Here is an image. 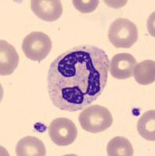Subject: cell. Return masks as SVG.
Masks as SVG:
<instances>
[{
	"label": "cell",
	"instance_id": "4",
	"mask_svg": "<svg viewBox=\"0 0 155 156\" xmlns=\"http://www.w3.org/2000/svg\"><path fill=\"white\" fill-rule=\"evenodd\" d=\"M53 47L50 37L41 31H34L28 34L22 43V50L28 59L41 62L46 58Z\"/></svg>",
	"mask_w": 155,
	"mask_h": 156
},
{
	"label": "cell",
	"instance_id": "1",
	"mask_svg": "<svg viewBox=\"0 0 155 156\" xmlns=\"http://www.w3.org/2000/svg\"><path fill=\"white\" fill-rule=\"evenodd\" d=\"M110 61L105 51L91 44L75 46L50 64L47 89L54 106L78 112L96 101L108 79Z\"/></svg>",
	"mask_w": 155,
	"mask_h": 156
},
{
	"label": "cell",
	"instance_id": "12",
	"mask_svg": "<svg viewBox=\"0 0 155 156\" xmlns=\"http://www.w3.org/2000/svg\"><path fill=\"white\" fill-rule=\"evenodd\" d=\"M107 153L108 156H132L134 154V150L128 139L118 136L108 142Z\"/></svg>",
	"mask_w": 155,
	"mask_h": 156
},
{
	"label": "cell",
	"instance_id": "9",
	"mask_svg": "<svg viewBox=\"0 0 155 156\" xmlns=\"http://www.w3.org/2000/svg\"><path fill=\"white\" fill-rule=\"evenodd\" d=\"M16 154L18 156H45L46 155V148L40 139L28 136L18 141Z\"/></svg>",
	"mask_w": 155,
	"mask_h": 156
},
{
	"label": "cell",
	"instance_id": "6",
	"mask_svg": "<svg viewBox=\"0 0 155 156\" xmlns=\"http://www.w3.org/2000/svg\"><path fill=\"white\" fill-rule=\"evenodd\" d=\"M136 64V59L131 54L118 53L111 58L109 70L113 77L118 80H125L132 77Z\"/></svg>",
	"mask_w": 155,
	"mask_h": 156
},
{
	"label": "cell",
	"instance_id": "2",
	"mask_svg": "<svg viewBox=\"0 0 155 156\" xmlns=\"http://www.w3.org/2000/svg\"><path fill=\"white\" fill-rule=\"evenodd\" d=\"M82 129L92 133H101L111 127L113 117L106 107L93 105L85 108L79 117Z\"/></svg>",
	"mask_w": 155,
	"mask_h": 156
},
{
	"label": "cell",
	"instance_id": "13",
	"mask_svg": "<svg viewBox=\"0 0 155 156\" xmlns=\"http://www.w3.org/2000/svg\"><path fill=\"white\" fill-rule=\"evenodd\" d=\"M73 5L76 9L82 13H90L98 7V0H74Z\"/></svg>",
	"mask_w": 155,
	"mask_h": 156
},
{
	"label": "cell",
	"instance_id": "7",
	"mask_svg": "<svg viewBox=\"0 0 155 156\" xmlns=\"http://www.w3.org/2000/svg\"><path fill=\"white\" fill-rule=\"evenodd\" d=\"M31 9L35 16L46 22L55 21L63 13L60 0H31Z\"/></svg>",
	"mask_w": 155,
	"mask_h": 156
},
{
	"label": "cell",
	"instance_id": "10",
	"mask_svg": "<svg viewBox=\"0 0 155 156\" xmlns=\"http://www.w3.org/2000/svg\"><path fill=\"white\" fill-rule=\"evenodd\" d=\"M135 81L141 85H148L155 80V62L144 60L135 65L133 70Z\"/></svg>",
	"mask_w": 155,
	"mask_h": 156
},
{
	"label": "cell",
	"instance_id": "11",
	"mask_svg": "<svg viewBox=\"0 0 155 156\" xmlns=\"http://www.w3.org/2000/svg\"><path fill=\"white\" fill-rule=\"evenodd\" d=\"M137 130L143 138L155 140V111L149 110L143 114L137 122Z\"/></svg>",
	"mask_w": 155,
	"mask_h": 156
},
{
	"label": "cell",
	"instance_id": "3",
	"mask_svg": "<svg viewBox=\"0 0 155 156\" xmlns=\"http://www.w3.org/2000/svg\"><path fill=\"white\" fill-rule=\"evenodd\" d=\"M110 42L117 48H129L138 40L136 25L125 18H118L108 30Z\"/></svg>",
	"mask_w": 155,
	"mask_h": 156
},
{
	"label": "cell",
	"instance_id": "5",
	"mask_svg": "<svg viewBox=\"0 0 155 156\" xmlns=\"http://www.w3.org/2000/svg\"><path fill=\"white\" fill-rule=\"evenodd\" d=\"M49 135L54 144L64 147L75 142L78 136V129L71 119L68 118H57L50 123Z\"/></svg>",
	"mask_w": 155,
	"mask_h": 156
},
{
	"label": "cell",
	"instance_id": "8",
	"mask_svg": "<svg viewBox=\"0 0 155 156\" xmlns=\"http://www.w3.org/2000/svg\"><path fill=\"white\" fill-rule=\"evenodd\" d=\"M20 61L15 47L5 40L0 41V75L8 76L17 69Z\"/></svg>",
	"mask_w": 155,
	"mask_h": 156
}]
</instances>
